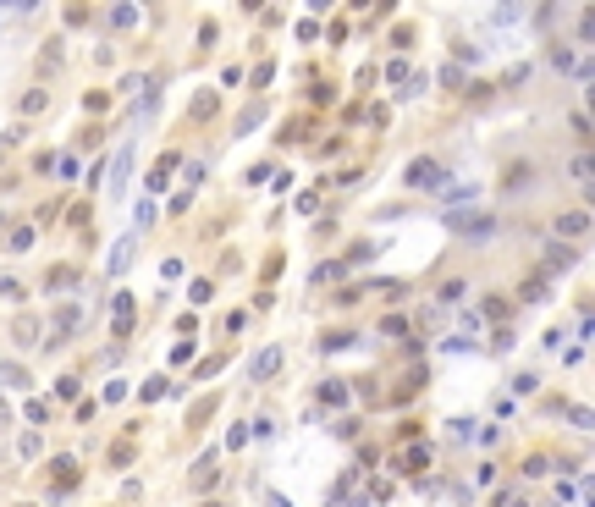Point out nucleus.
I'll list each match as a JSON object with an SVG mask.
<instances>
[{
  "label": "nucleus",
  "mask_w": 595,
  "mask_h": 507,
  "mask_svg": "<svg viewBox=\"0 0 595 507\" xmlns=\"http://www.w3.org/2000/svg\"><path fill=\"white\" fill-rule=\"evenodd\" d=\"M452 232H463V237H485V232H496V215H485V210H452V215H441Z\"/></svg>",
  "instance_id": "f257e3e1"
},
{
  "label": "nucleus",
  "mask_w": 595,
  "mask_h": 507,
  "mask_svg": "<svg viewBox=\"0 0 595 507\" xmlns=\"http://www.w3.org/2000/svg\"><path fill=\"white\" fill-rule=\"evenodd\" d=\"M408 182H413V188H447V171L435 166V160H413Z\"/></svg>",
  "instance_id": "f03ea898"
},
{
  "label": "nucleus",
  "mask_w": 595,
  "mask_h": 507,
  "mask_svg": "<svg viewBox=\"0 0 595 507\" xmlns=\"http://www.w3.org/2000/svg\"><path fill=\"white\" fill-rule=\"evenodd\" d=\"M574 265H579V249H574V243H552V249H546V271H552V276L574 271Z\"/></svg>",
  "instance_id": "7ed1b4c3"
},
{
  "label": "nucleus",
  "mask_w": 595,
  "mask_h": 507,
  "mask_svg": "<svg viewBox=\"0 0 595 507\" xmlns=\"http://www.w3.org/2000/svg\"><path fill=\"white\" fill-rule=\"evenodd\" d=\"M557 232L562 237H584L590 232V210H562L557 215Z\"/></svg>",
  "instance_id": "20e7f679"
},
{
  "label": "nucleus",
  "mask_w": 595,
  "mask_h": 507,
  "mask_svg": "<svg viewBox=\"0 0 595 507\" xmlns=\"http://www.w3.org/2000/svg\"><path fill=\"white\" fill-rule=\"evenodd\" d=\"M276 364H281V353H276V347H270V353H259V359H254V380H259V375H276Z\"/></svg>",
  "instance_id": "39448f33"
},
{
  "label": "nucleus",
  "mask_w": 595,
  "mask_h": 507,
  "mask_svg": "<svg viewBox=\"0 0 595 507\" xmlns=\"http://www.w3.org/2000/svg\"><path fill=\"white\" fill-rule=\"evenodd\" d=\"M568 171H574L579 188H590V155H574V166H568Z\"/></svg>",
  "instance_id": "423d86ee"
},
{
  "label": "nucleus",
  "mask_w": 595,
  "mask_h": 507,
  "mask_svg": "<svg viewBox=\"0 0 595 507\" xmlns=\"http://www.w3.org/2000/svg\"><path fill=\"white\" fill-rule=\"evenodd\" d=\"M0 386H17V392H22V386H28V375H22L17 364H0Z\"/></svg>",
  "instance_id": "0eeeda50"
},
{
  "label": "nucleus",
  "mask_w": 595,
  "mask_h": 507,
  "mask_svg": "<svg viewBox=\"0 0 595 507\" xmlns=\"http://www.w3.org/2000/svg\"><path fill=\"white\" fill-rule=\"evenodd\" d=\"M320 397H326V402H348V386H342V380H326V386H320Z\"/></svg>",
  "instance_id": "6e6552de"
},
{
  "label": "nucleus",
  "mask_w": 595,
  "mask_h": 507,
  "mask_svg": "<svg viewBox=\"0 0 595 507\" xmlns=\"http://www.w3.org/2000/svg\"><path fill=\"white\" fill-rule=\"evenodd\" d=\"M496 507H529V496H524V491H502V496H496Z\"/></svg>",
  "instance_id": "1a4fd4ad"
},
{
  "label": "nucleus",
  "mask_w": 595,
  "mask_h": 507,
  "mask_svg": "<svg viewBox=\"0 0 595 507\" xmlns=\"http://www.w3.org/2000/svg\"><path fill=\"white\" fill-rule=\"evenodd\" d=\"M353 507H370V502H353Z\"/></svg>",
  "instance_id": "9d476101"
}]
</instances>
